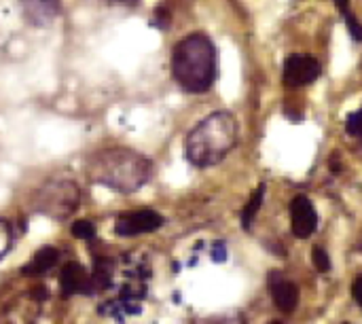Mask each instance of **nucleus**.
I'll return each mask as SVG.
<instances>
[{
    "label": "nucleus",
    "mask_w": 362,
    "mask_h": 324,
    "mask_svg": "<svg viewBox=\"0 0 362 324\" xmlns=\"http://www.w3.org/2000/svg\"><path fill=\"white\" fill-rule=\"evenodd\" d=\"M72 236L76 238V240H85V242H89V240H93L95 238V227H93V223H89V221H76V223H72Z\"/></svg>",
    "instance_id": "nucleus-14"
},
{
    "label": "nucleus",
    "mask_w": 362,
    "mask_h": 324,
    "mask_svg": "<svg viewBox=\"0 0 362 324\" xmlns=\"http://www.w3.org/2000/svg\"><path fill=\"white\" fill-rule=\"evenodd\" d=\"M163 225V216L155 210H134L125 212L117 219L115 223V233L121 238H134V236H144Z\"/></svg>",
    "instance_id": "nucleus-6"
},
{
    "label": "nucleus",
    "mask_w": 362,
    "mask_h": 324,
    "mask_svg": "<svg viewBox=\"0 0 362 324\" xmlns=\"http://www.w3.org/2000/svg\"><path fill=\"white\" fill-rule=\"evenodd\" d=\"M151 172V161L134 149L125 146L102 149L87 161L89 180L119 193H134L142 189L148 183Z\"/></svg>",
    "instance_id": "nucleus-2"
},
{
    "label": "nucleus",
    "mask_w": 362,
    "mask_h": 324,
    "mask_svg": "<svg viewBox=\"0 0 362 324\" xmlns=\"http://www.w3.org/2000/svg\"><path fill=\"white\" fill-rule=\"evenodd\" d=\"M314 263H316L318 272H322V274L331 270V259H329V255L325 253V248H316V250H314Z\"/></svg>",
    "instance_id": "nucleus-17"
},
{
    "label": "nucleus",
    "mask_w": 362,
    "mask_h": 324,
    "mask_svg": "<svg viewBox=\"0 0 362 324\" xmlns=\"http://www.w3.org/2000/svg\"><path fill=\"white\" fill-rule=\"evenodd\" d=\"M269 293H272V299H274L276 308L282 310V312H286V314L293 312L297 308V303H299V291H297V287L291 280H286V278H282L278 274H274L269 278Z\"/></svg>",
    "instance_id": "nucleus-9"
},
{
    "label": "nucleus",
    "mask_w": 362,
    "mask_h": 324,
    "mask_svg": "<svg viewBox=\"0 0 362 324\" xmlns=\"http://www.w3.org/2000/svg\"><path fill=\"white\" fill-rule=\"evenodd\" d=\"M240 127L229 110H216L202 119L185 140V155L195 168L218 166L238 144Z\"/></svg>",
    "instance_id": "nucleus-3"
},
{
    "label": "nucleus",
    "mask_w": 362,
    "mask_h": 324,
    "mask_svg": "<svg viewBox=\"0 0 362 324\" xmlns=\"http://www.w3.org/2000/svg\"><path fill=\"white\" fill-rule=\"evenodd\" d=\"M274 324H278V323H274Z\"/></svg>",
    "instance_id": "nucleus-20"
},
{
    "label": "nucleus",
    "mask_w": 362,
    "mask_h": 324,
    "mask_svg": "<svg viewBox=\"0 0 362 324\" xmlns=\"http://www.w3.org/2000/svg\"><path fill=\"white\" fill-rule=\"evenodd\" d=\"M59 284H62V295L64 297H72V295H81V293H91V280L87 278L85 270L78 263H66L59 276Z\"/></svg>",
    "instance_id": "nucleus-10"
},
{
    "label": "nucleus",
    "mask_w": 362,
    "mask_h": 324,
    "mask_svg": "<svg viewBox=\"0 0 362 324\" xmlns=\"http://www.w3.org/2000/svg\"><path fill=\"white\" fill-rule=\"evenodd\" d=\"M346 132H348L352 138H356V140H361L362 142V108L354 110V112L348 117V121H346Z\"/></svg>",
    "instance_id": "nucleus-15"
},
{
    "label": "nucleus",
    "mask_w": 362,
    "mask_h": 324,
    "mask_svg": "<svg viewBox=\"0 0 362 324\" xmlns=\"http://www.w3.org/2000/svg\"><path fill=\"white\" fill-rule=\"evenodd\" d=\"M291 227L293 233L301 240L310 238L318 227V212L305 195H297L291 202Z\"/></svg>",
    "instance_id": "nucleus-8"
},
{
    "label": "nucleus",
    "mask_w": 362,
    "mask_h": 324,
    "mask_svg": "<svg viewBox=\"0 0 362 324\" xmlns=\"http://www.w3.org/2000/svg\"><path fill=\"white\" fill-rule=\"evenodd\" d=\"M352 295H354L358 308L362 310V276H358V278L354 280V284H352Z\"/></svg>",
    "instance_id": "nucleus-18"
},
{
    "label": "nucleus",
    "mask_w": 362,
    "mask_h": 324,
    "mask_svg": "<svg viewBox=\"0 0 362 324\" xmlns=\"http://www.w3.org/2000/svg\"><path fill=\"white\" fill-rule=\"evenodd\" d=\"M19 13L28 25L47 28L62 15V0H17Z\"/></svg>",
    "instance_id": "nucleus-7"
},
{
    "label": "nucleus",
    "mask_w": 362,
    "mask_h": 324,
    "mask_svg": "<svg viewBox=\"0 0 362 324\" xmlns=\"http://www.w3.org/2000/svg\"><path fill=\"white\" fill-rule=\"evenodd\" d=\"M110 4H117V6H136L140 0H108Z\"/></svg>",
    "instance_id": "nucleus-19"
},
{
    "label": "nucleus",
    "mask_w": 362,
    "mask_h": 324,
    "mask_svg": "<svg viewBox=\"0 0 362 324\" xmlns=\"http://www.w3.org/2000/svg\"><path fill=\"white\" fill-rule=\"evenodd\" d=\"M57 261H59V250L53 248V246H42V248L32 257V261L23 267V276H32V278L42 276V274H47L51 267H55Z\"/></svg>",
    "instance_id": "nucleus-11"
},
{
    "label": "nucleus",
    "mask_w": 362,
    "mask_h": 324,
    "mask_svg": "<svg viewBox=\"0 0 362 324\" xmlns=\"http://www.w3.org/2000/svg\"><path fill=\"white\" fill-rule=\"evenodd\" d=\"M81 199V189L72 180H49L32 197V208L51 219L70 216Z\"/></svg>",
    "instance_id": "nucleus-4"
},
{
    "label": "nucleus",
    "mask_w": 362,
    "mask_h": 324,
    "mask_svg": "<svg viewBox=\"0 0 362 324\" xmlns=\"http://www.w3.org/2000/svg\"><path fill=\"white\" fill-rule=\"evenodd\" d=\"M172 76L187 93H206L218 76V51L204 32L180 38L172 51Z\"/></svg>",
    "instance_id": "nucleus-1"
},
{
    "label": "nucleus",
    "mask_w": 362,
    "mask_h": 324,
    "mask_svg": "<svg viewBox=\"0 0 362 324\" xmlns=\"http://www.w3.org/2000/svg\"><path fill=\"white\" fill-rule=\"evenodd\" d=\"M322 74V66L314 55L308 53H293L284 62L282 81L288 89H301L316 83Z\"/></svg>",
    "instance_id": "nucleus-5"
},
{
    "label": "nucleus",
    "mask_w": 362,
    "mask_h": 324,
    "mask_svg": "<svg viewBox=\"0 0 362 324\" xmlns=\"http://www.w3.org/2000/svg\"><path fill=\"white\" fill-rule=\"evenodd\" d=\"M335 4H337V8H339V13H341V19H344V23H346V28L350 30L352 38H354L356 42H362V23L358 21L356 13H354V8H352V2H350V0H335Z\"/></svg>",
    "instance_id": "nucleus-12"
},
{
    "label": "nucleus",
    "mask_w": 362,
    "mask_h": 324,
    "mask_svg": "<svg viewBox=\"0 0 362 324\" xmlns=\"http://www.w3.org/2000/svg\"><path fill=\"white\" fill-rule=\"evenodd\" d=\"M263 195H265V187L261 185V187L252 193V197H250L248 206L242 210V227H244V229H250V225H252V221H255V216H257L259 208L263 206Z\"/></svg>",
    "instance_id": "nucleus-13"
},
{
    "label": "nucleus",
    "mask_w": 362,
    "mask_h": 324,
    "mask_svg": "<svg viewBox=\"0 0 362 324\" xmlns=\"http://www.w3.org/2000/svg\"><path fill=\"white\" fill-rule=\"evenodd\" d=\"M13 244V229L6 221H0V259L8 253Z\"/></svg>",
    "instance_id": "nucleus-16"
}]
</instances>
